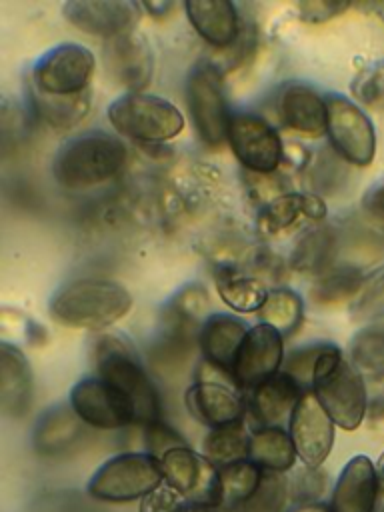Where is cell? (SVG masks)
<instances>
[{"instance_id":"6da1fadb","label":"cell","mask_w":384,"mask_h":512,"mask_svg":"<svg viewBox=\"0 0 384 512\" xmlns=\"http://www.w3.org/2000/svg\"><path fill=\"white\" fill-rule=\"evenodd\" d=\"M128 162L126 144L108 132L92 130L66 140L52 162L54 180L68 192H86L116 178Z\"/></svg>"},{"instance_id":"7a4b0ae2","label":"cell","mask_w":384,"mask_h":512,"mask_svg":"<svg viewBox=\"0 0 384 512\" xmlns=\"http://www.w3.org/2000/svg\"><path fill=\"white\" fill-rule=\"evenodd\" d=\"M132 308V294L108 278H78L60 286L48 310L54 322L68 328L104 330Z\"/></svg>"},{"instance_id":"3957f363","label":"cell","mask_w":384,"mask_h":512,"mask_svg":"<svg viewBox=\"0 0 384 512\" xmlns=\"http://www.w3.org/2000/svg\"><path fill=\"white\" fill-rule=\"evenodd\" d=\"M96 376L126 394L136 410V422L144 426L160 420V396L134 344L120 332H102L92 344Z\"/></svg>"},{"instance_id":"277c9868","label":"cell","mask_w":384,"mask_h":512,"mask_svg":"<svg viewBox=\"0 0 384 512\" xmlns=\"http://www.w3.org/2000/svg\"><path fill=\"white\" fill-rule=\"evenodd\" d=\"M312 394L342 430H356L368 412L366 378L340 352L324 342L312 372Z\"/></svg>"},{"instance_id":"5b68a950","label":"cell","mask_w":384,"mask_h":512,"mask_svg":"<svg viewBox=\"0 0 384 512\" xmlns=\"http://www.w3.org/2000/svg\"><path fill=\"white\" fill-rule=\"evenodd\" d=\"M164 482L160 460L144 452H120L104 460L86 484L90 498L106 504L142 500Z\"/></svg>"},{"instance_id":"8992f818","label":"cell","mask_w":384,"mask_h":512,"mask_svg":"<svg viewBox=\"0 0 384 512\" xmlns=\"http://www.w3.org/2000/svg\"><path fill=\"white\" fill-rule=\"evenodd\" d=\"M108 122L112 128L136 142L160 144L176 138L184 130L182 112L166 98L126 92L108 106Z\"/></svg>"},{"instance_id":"52a82bcc","label":"cell","mask_w":384,"mask_h":512,"mask_svg":"<svg viewBox=\"0 0 384 512\" xmlns=\"http://www.w3.org/2000/svg\"><path fill=\"white\" fill-rule=\"evenodd\" d=\"M186 104L192 118V126L210 148H218L226 142L232 112L226 100L224 72L208 62L192 66L186 78Z\"/></svg>"},{"instance_id":"ba28073f","label":"cell","mask_w":384,"mask_h":512,"mask_svg":"<svg viewBox=\"0 0 384 512\" xmlns=\"http://www.w3.org/2000/svg\"><path fill=\"white\" fill-rule=\"evenodd\" d=\"M94 66V54L86 46L64 42L34 62L28 88L48 96H76L90 90Z\"/></svg>"},{"instance_id":"9c48e42d","label":"cell","mask_w":384,"mask_h":512,"mask_svg":"<svg viewBox=\"0 0 384 512\" xmlns=\"http://www.w3.org/2000/svg\"><path fill=\"white\" fill-rule=\"evenodd\" d=\"M326 136L350 166H370L376 154V132L368 114L342 94L326 96Z\"/></svg>"},{"instance_id":"30bf717a","label":"cell","mask_w":384,"mask_h":512,"mask_svg":"<svg viewBox=\"0 0 384 512\" xmlns=\"http://www.w3.org/2000/svg\"><path fill=\"white\" fill-rule=\"evenodd\" d=\"M226 142L246 172L272 174L282 164L284 142L260 114L232 112Z\"/></svg>"},{"instance_id":"8fae6325","label":"cell","mask_w":384,"mask_h":512,"mask_svg":"<svg viewBox=\"0 0 384 512\" xmlns=\"http://www.w3.org/2000/svg\"><path fill=\"white\" fill-rule=\"evenodd\" d=\"M76 416L98 430H120L136 422L132 400L98 376L78 380L68 394Z\"/></svg>"},{"instance_id":"7c38bea8","label":"cell","mask_w":384,"mask_h":512,"mask_svg":"<svg viewBox=\"0 0 384 512\" xmlns=\"http://www.w3.org/2000/svg\"><path fill=\"white\" fill-rule=\"evenodd\" d=\"M334 428L336 424L320 406L312 390H306L288 420V434L298 460L304 466L322 468L334 446Z\"/></svg>"},{"instance_id":"4fadbf2b","label":"cell","mask_w":384,"mask_h":512,"mask_svg":"<svg viewBox=\"0 0 384 512\" xmlns=\"http://www.w3.org/2000/svg\"><path fill=\"white\" fill-rule=\"evenodd\" d=\"M284 364V336L268 326L256 324L248 330L236 356L232 378L240 390H254L276 376Z\"/></svg>"},{"instance_id":"5bb4252c","label":"cell","mask_w":384,"mask_h":512,"mask_svg":"<svg viewBox=\"0 0 384 512\" xmlns=\"http://www.w3.org/2000/svg\"><path fill=\"white\" fill-rule=\"evenodd\" d=\"M62 16L80 32L112 40L132 32L142 16V4L134 0H70Z\"/></svg>"},{"instance_id":"9a60e30c","label":"cell","mask_w":384,"mask_h":512,"mask_svg":"<svg viewBox=\"0 0 384 512\" xmlns=\"http://www.w3.org/2000/svg\"><path fill=\"white\" fill-rule=\"evenodd\" d=\"M108 76L130 94L144 92L154 76V52L148 38L136 30L106 40L102 50Z\"/></svg>"},{"instance_id":"2e32d148","label":"cell","mask_w":384,"mask_h":512,"mask_svg":"<svg viewBox=\"0 0 384 512\" xmlns=\"http://www.w3.org/2000/svg\"><path fill=\"white\" fill-rule=\"evenodd\" d=\"M184 404L194 420L212 428L242 422L246 400L230 382L196 380L184 394Z\"/></svg>"},{"instance_id":"e0dca14e","label":"cell","mask_w":384,"mask_h":512,"mask_svg":"<svg viewBox=\"0 0 384 512\" xmlns=\"http://www.w3.org/2000/svg\"><path fill=\"white\" fill-rule=\"evenodd\" d=\"M378 494L380 484L374 462L364 454H356L342 466L328 508L330 512H374Z\"/></svg>"},{"instance_id":"ac0fdd59","label":"cell","mask_w":384,"mask_h":512,"mask_svg":"<svg viewBox=\"0 0 384 512\" xmlns=\"http://www.w3.org/2000/svg\"><path fill=\"white\" fill-rule=\"evenodd\" d=\"M276 114L284 128L304 138L326 134V96L308 84H286L276 96Z\"/></svg>"},{"instance_id":"d6986e66","label":"cell","mask_w":384,"mask_h":512,"mask_svg":"<svg viewBox=\"0 0 384 512\" xmlns=\"http://www.w3.org/2000/svg\"><path fill=\"white\" fill-rule=\"evenodd\" d=\"M184 10L196 34L218 50L236 44L244 32L238 6L230 0H188Z\"/></svg>"},{"instance_id":"ffe728a7","label":"cell","mask_w":384,"mask_h":512,"mask_svg":"<svg viewBox=\"0 0 384 512\" xmlns=\"http://www.w3.org/2000/svg\"><path fill=\"white\" fill-rule=\"evenodd\" d=\"M34 398V376L24 352L0 342V406L8 418H24Z\"/></svg>"},{"instance_id":"44dd1931","label":"cell","mask_w":384,"mask_h":512,"mask_svg":"<svg viewBox=\"0 0 384 512\" xmlns=\"http://www.w3.org/2000/svg\"><path fill=\"white\" fill-rule=\"evenodd\" d=\"M304 386L298 384L286 372H278L254 390H250L248 410L256 420L258 428L280 426L286 418L290 420L298 400L304 394Z\"/></svg>"},{"instance_id":"7402d4cb","label":"cell","mask_w":384,"mask_h":512,"mask_svg":"<svg viewBox=\"0 0 384 512\" xmlns=\"http://www.w3.org/2000/svg\"><path fill=\"white\" fill-rule=\"evenodd\" d=\"M84 436V422L70 404H56L34 424L32 448L38 456L56 458L72 450Z\"/></svg>"},{"instance_id":"603a6c76","label":"cell","mask_w":384,"mask_h":512,"mask_svg":"<svg viewBox=\"0 0 384 512\" xmlns=\"http://www.w3.org/2000/svg\"><path fill=\"white\" fill-rule=\"evenodd\" d=\"M248 330L250 328L232 314H210L198 338V348L204 360L232 374L236 356Z\"/></svg>"},{"instance_id":"cb8c5ba5","label":"cell","mask_w":384,"mask_h":512,"mask_svg":"<svg viewBox=\"0 0 384 512\" xmlns=\"http://www.w3.org/2000/svg\"><path fill=\"white\" fill-rule=\"evenodd\" d=\"M340 236L332 224L320 222L308 228L292 246L288 266L300 274L320 276L336 264Z\"/></svg>"},{"instance_id":"d4e9b609","label":"cell","mask_w":384,"mask_h":512,"mask_svg":"<svg viewBox=\"0 0 384 512\" xmlns=\"http://www.w3.org/2000/svg\"><path fill=\"white\" fill-rule=\"evenodd\" d=\"M28 104L34 118L56 132H64L76 128L88 116L92 92L88 90L76 96H48L28 88Z\"/></svg>"},{"instance_id":"484cf974","label":"cell","mask_w":384,"mask_h":512,"mask_svg":"<svg viewBox=\"0 0 384 512\" xmlns=\"http://www.w3.org/2000/svg\"><path fill=\"white\" fill-rule=\"evenodd\" d=\"M208 306L210 296L202 284L182 286L162 308V328L200 338V330L210 318Z\"/></svg>"},{"instance_id":"4316f807","label":"cell","mask_w":384,"mask_h":512,"mask_svg":"<svg viewBox=\"0 0 384 512\" xmlns=\"http://www.w3.org/2000/svg\"><path fill=\"white\" fill-rule=\"evenodd\" d=\"M248 460L264 472L284 474L294 468L298 454L288 430L282 426H264L256 428L250 436Z\"/></svg>"},{"instance_id":"83f0119b","label":"cell","mask_w":384,"mask_h":512,"mask_svg":"<svg viewBox=\"0 0 384 512\" xmlns=\"http://www.w3.org/2000/svg\"><path fill=\"white\" fill-rule=\"evenodd\" d=\"M214 282L222 302L242 314L258 312L270 292L262 280L242 272L236 266H222L214 274Z\"/></svg>"},{"instance_id":"f1b7e54d","label":"cell","mask_w":384,"mask_h":512,"mask_svg":"<svg viewBox=\"0 0 384 512\" xmlns=\"http://www.w3.org/2000/svg\"><path fill=\"white\" fill-rule=\"evenodd\" d=\"M264 470L252 460H238L218 468V494L220 508L238 510L246 506L260 490Z\"/></svg>"},{"instance_id":"f546056e","label":"cell","mask_w":384,"mask_h":512,"mask_svg":"<svg viewBox=\"0 0 384 512\" xmlns=\"http://www.w3.org/2000/svg\"><path fill=\"white\" fill-rule=\"evenodd\" d=\"M366 274L354 264H334L324 274L316 276L310 286V300L316 306H338L352 302Z\"/></svg>"},{"instance_id":"4dcf8cb0","label":"cell","mask_w":384,"mask_h":512,"mask_svg":"<svg viewBox=\"0 0 384 512\" xmlns=\"http://www.w3.org/2000/svg\"><path fill=\"white\" fill-rule=\"evenodd\" d=\"M352 166L328 144L310 156L306 164V180L312 194L318 196H334L338 194L350 180Z\"/></svg>"},{"instance_id":"1f68e13d","label":"cell","mask_w":384,"mask_h":512,"mask_svg":"<svg viewBox=\"0 0 384 512\" xmlns=\"http://www.w3.org/2000/svg\"><path fill=\"white\" fill-rule=\"evenodd\" d=\"M250 436L252 432H248L244 420L236 424L212 428L202 440V458L216 468L228 466L238 460H246L248 448H250Z\"/></svg>"},{"instance_id":"d6a6232c","label":"cell","mask_w":384,"mask_h":512,"mask_svg":"<svg viewBox=\"0 0 384 512\" xmlns=\"http://www.w3.org/2000/svg\"><path fill=\"white\" fill-rule=\"evenodd\" d=\"M348 360L364 378H384V320L364 324L352 336Z\"/></svg>"},{"instance_id":"836d02e7","label":"cell","mask_w":384,"mask_h":512,"mask_svg":"<svg viewBox=\"0 0 384 512\" xmlns=\"http://www.w3.org/2000/svg\"><path fill=\"white\" fill-rule=\"evenodd\" d=\"M262 324L276 328L282 336L294 334L304 320V300L292 288H270L266 302L258 310Z\"/></svg>"},{"instance_id":"e575fe53","label":"cell","mask_w":384,"mask_h":512,"mask_svg":"<svg viewBox=\"0 0 384 512\" xmlns=\"http://www.w3.org/2000/svg\"><path fill=\"white\" fill-rule=\"evenodd\" d=\"M352 322H380L384 320V264L368 272L358 294L350 302Z\"/></svg>"},{"instance_id":"d590c367","label":"cell","mask_w":384,"mask_h":512,"mask_svg":"<svg viewBox=\"0 0 384 512\" xmlns=\"http://www.w3.org/2000/svg\"><path fill=\"white\" fill-rule=\"evenodd\" d=\"M302 216V192H288L260 208L258 228L266 236H276L296 224V220Z\"/></svg>"},{"instance_id":"8d00e7d4","label":"cell","mask_w":384,"mask_h":512,"mask_svg":"<svg viewBox=\"0 0 384 512\" xmlns=\"http://www.w3.org/2000/svg\"><path fill=\"white\" fill-rule=\"evenodd\" d=\"M354 102L372 112H384V60L358 70L350 84Z\"/></svg>"},{"instance_id":"74e56055","label":"cell","mask_w":384,"mask_h":512,"mask_svg":"<svg viewBox=\"0 0 384 512\" xmlns=\"http://www.w3.org/2000/svg\"><path fill=\"white\" fill-rule=\"evenodd\" d=\"M326 472L322 468H302L296 470L292 478H288V498L294 504H312L322 502V494L326 490Z\"/></svg>"},{"instance_id":"f35d334b","label":"cell","mask_w":384,"mask_h":512,"mask_svg":"<svg viewBox=\"0 0 384 512\" xmlns=\"http://www.w3.org/2000/svg\"><path fill=\"white\" fill-rule=\"evenodd\" d=\"M244 176H248V178L244 180L246 190H248L250 198H252L260 208L266 206L268 202H272L274 198L292 192L288 178L282 176V174H278V172H272V174H252V172H246V170H244Z\"/></svg>"},{"instance_id":"ab89813d","label":"cell","mask_w":384,"mask_h":512,"mask_svg":"<svg viewBox=\"0 0 384 512\" xmlns=\"http://www.w3.org/2000/svg\"><path fill=\"white\" fill-rule=\"evenodd\" d=\"M240 270L262 280L268 286V282H276L278 278H282L286 266H284L282 258L276 256L274 252H270L266 248H252L244 256V268H240Z\"/></svg>"},{"instance_id":"60d3db41","label":"cell","mask_w":384,"mask_h":512,"mask_svg":"<svg viewBox=\"0 0 384 512\" xmlns=\"http://www.w3.org/2000/svg\"><path fill=\"white\" fill-rule=\"evenodd\" d=\"M138 512H192V502L162 482L156 490L140 500Z\"/></svg>"},{"instance_id":"b9f144b4","label":"cell","mask_w":384,"mask_h":512,"mask_svg":"<svg viewBox=\"0 0 384 512\" xmlns=\"http://www.w3.org/2000/svg\"><path fill=\"white\" fill-rule=\"evenodd\" d=\"M322 344L324 342L308 344V346L292 350L288 354V358H284V372L288 376H292L298 384L312 386V372H314V364L318 360V354L322 350Z\"/></svg>"},{"instance_id":"7bdbcfd3","label":"cell","mask_w":384,"mask_h":512,"mask_svg":"<svg viewBox=\"0 0 384 512\" xmlns=\"http://www.w3.org/2000/svg\"><path fill=\"white\" fill-rule=\"evenodd\" d=\"M144 442H146V452L156 456L158 460L172 448L176 446H184V438L174 430L170 428L166 422L158 420V422H152L146 426L144 430Z\"/></svg>"},{"instance_id":"ee69618b","label":"cell","mask_w":384,"mask_h":512,"mask_svg":"<svg viewBox=\"0 0 384 512\" xmlns=\"http://www.w3.org/2000/svg\"><path fill=\"white\" fill-rule=\"evenodd\" d=\"M348 2H338V0H304L296 4L298 18L310 24H320L328 22L336 16H340L344 10H348Z\"/></svg>"},{"instance_id":"f6af8a7d","label":"cell","mask_w":384,"mask_h":512,"mask_svg":"<svg viewBox=\"0 0 384 512\" xmlns=\"http://www.w3.org/2000/svg\"><path fill=\"white\" fill-rule=\"evenodd\" d=\"M360 210L372 226L384 230V180L370 186L360 202Z\"/></svg>"},{"instance_id":"bcb514c9","label":"cell","mask_w":384,"mask_h":512,"mask_svg":"<svg viewBox=\"0 0 384 512\" xmlns=\"http://www.w3.org/2000/svg\"><path fill=\"white\" fill-rule=\"evenodd\" d=\"M178 4L176 2H166V0H160V2H142V10H146L152 18H166Z\"/></svg>"},{"instance_id":"7dc6e473","label":"cell","mask_w":384,"mask_h":512,"mask_svg":"<svg viewBox=\"0 0 384 512\" xmlns=\"http://www.w3.org/2000/svg\"><path fill=\"white\" fill-rule=\"evenodd\" d=\"M286 512H330V508L324 502H312V504H294Z\"/></svg>"},{"instance_id":"c3c4849f","label":"cell","mask_w":384,"mask_h":512,"mask_svg":"<svg viewBox=\"0 0 384 512\" xmlns=\"http://www.w3.org/2000/svg\"><path fill=\"white\" fill-rule=\"evenodd\" d=\"M376 474H378V484H380V490L384 492V452L378 456L376 460Z\"/></svg>"},{"instance_id":"681fc988","label":"cell","mask_w":384,"mask_h":512,"mask_svg":"<svg viewBox=\"0 0 384 512\" xmlns=\"http://www.w3.org/2000/svg\"><path fill=\"white\" fill-rule=\"evenodd\" d=\"M382 512H384V510H382Z\"/></svg>"}]
</instances>
